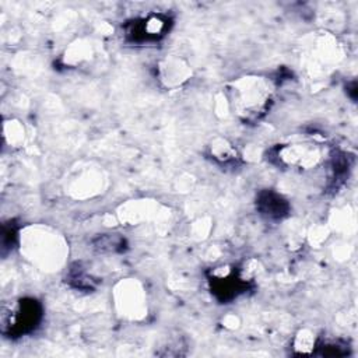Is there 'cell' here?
Listing matches in <instances>:
<instances>
[{
	"instance_id": "1",
	"label": "cell",
	"mask_w": 358,
	"mask_h": 358,
	"mask_svg": "<svg viewBox=\"0 0 358 358\" xmlns=\"http://www.w3.org/2000/svg\"><path fill=\"white\" fill-rule=\"evenodd\" d=\"M273 90L262 77H245L229 87V102L236 115L245 120L262 117L270 108Z\"/></svg>"
},
{
	"instance_id": "2",
	"label": "cell",
	"mask_w": 358,
	"mask_h": 358,
	"mask_svg": "<svg viewBox=\"0 0 358 358\" xmlns=\"http://www.w3.org/2000/svg\"><path fill=\"white\" fill-rule=\"evenodd\" d=\"M42 317V306L32 298H21L1 313L3 333L22 336L32 331Z\"/></svg>"
},
{
	"instance_id": "3",
	"label": "cell",
	"mask_w": 358,
	"mask_h": 358,
	"mask_svg": "<svg viewBox=\"0 0 358 358\" xmlns=\"http://www.w3.org/2000/svg\"><path fill=\"white\" fill-rule=\"evenodd\" d=\"M171 20L162 13H150L126 24V36L131 42L144 43L161 39L168 31Z\"/></svg>"
},
{
	"instance_id": "4",
	"label": "cell",
	"mask_w": 358,
	"mask_h": 358,
	"mask_svg": "<svg viewBox=\"0 0 358 358\" xmlns=\"http://www.w3.org/2000/svg\"><path fill=\"white\" fill-rule=\"evenodd\" d=\"M224 273H221V268H215L213 271L211 278V288L213 292L222 301H228L231 298H235L238 294L243 292L245 282L243 278L238 277L234 270L222 267Z\"/></svg>"
},
{
	"instance_id": "5",
	"label": "cell",
	"mask_w": 358,
	"mask_h": 358,
	"mask_svg": "<svg viewBox=\"0 0 358 358\" xmlns=\"http://www.w3.org/2000/svg\"><path fill=\"white\" fill-rule=\"evenodd\" d=\"M278 159L287 165L309 168L319 159V151L310 144H294L284 145L278 151Z\"/></svg>"
},
{
	"instance_id": "6",
	"label": "cell",
	"mask_w": 358,
	"mask_h": 358,
	"mask_svg": "<svg viewBox=\"0 0 358 358\" xmlns=\"http://www.w3.org/2000/svg\"><path fill=\"white\" fill-rule=\"evenodd\" d=\"M257 206L263 214H266L267 217H274V218H281L288 211L287 201L274 192L262 193L259 196Z\"/></svg>"
}]
</instances>
